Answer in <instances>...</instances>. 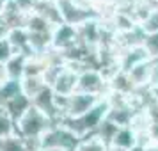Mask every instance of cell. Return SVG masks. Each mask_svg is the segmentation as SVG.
I'll return each mask as SVG.
<instances>
[{
  "label": "cell",
  "mask_w": 158,
  "mask_h": 151,
  "mask_svg": "<svg viewBox=\"0 0 158 151\" xmlns=\"http://www.w3.org/2000/svg\"><path fill=\"white\" fill-rule=\"evenodd\" d=\"M53 121L48 115H44L41 110H37L36 107H30L23 112V115L15 123L16 126V135H20L27 142L29 151H37V142L46 130L50 128Z\"/></svg>",
  "instance_id": "obj_1"
},
{
  "label": "cell",
  "mask_w": 158,
  "mask_h": 151,
  "mask_svg": "<svg viewBox=\"0 0 158 151\" xmlns=\"http://www.w3.org/2000/svg\"><path fill=\"white\" fill-rule=\"evenodd\" d=\"M78 137L68 130L60 123H53L50 128L44 132L39 142H37V151L39 149H62V151H75L78 144Z\"/></svg>",
  "instance_id": "obj_2"
},
{
  "label": "cell",
  "mask_w": 158,
  "mask_h": 151,
  "mask_svg": "<svg viewBox=\"0 0 158 151\" xmlns=\"http://www.w3.org/2000/svg\"><path fill=\"white\" fill-rule=\"evenodd\" d=\"M59 11H60V18L62 23L71 25V27H80L82 23H85L87 20L98 18V13L93 6L82 4L78 0H57Z\"/></svg>",
  "instance_id": "obj_3"
},
{
  "label": "cell",
  "mask_w": 158,
  "mask_h": 151,
  "mask_svg": "<svg viewBox=\"0 0 158 151\" xmlns=\"http://www.w3.org/2000/svg\"><path fill=\"white\" fill-rule=\"evenodd\" d=\"M77 91L93 94L98 98H105L108 94V82L98 68H85L78 73Z\"/></svg>",
  "instance_id": "obj_4"
},
{
  "label": "cell",
  "mask_w": 158,
  "mask_h": 151,
  "mask_svg": "<svg viewBox=\"0 0 158 151\" xmlns=\"http://www.w3.org/2000/svg\"><path fill=\"white\" fill-rule=\"evenodd\" d=\"M100 100L101 98H98V96L75 91L71 96L64 98V103H62V117H69V119L80 117V115L87 114ZM62 117H60V119H62Z\"/></svg>",
  "instance_id": "obj_5"
},
{
  "label": "cell",
  "mask_w": 158,
  "mask_h": 151,
  "mask_svg": "<svg viewBox=\"0 0 158 151\" xmlns=\"http://www.w3.org/2000/svg\"><path fill=\"white\" fill-rule=\"evenodd\" d=\"M146 61H151V57L148 50L144 48V44H135V46L117 52V68L123 73H128L131 68H135L137 64H142Z\"/></svg>",
  "instance_id": "obj_6"
},
{
  "label": "cell",
  "mask_w": 158,
  "mask_h": 151,
  "mask_svg": "<svg viewBox=\"0 0 158 151\" xmlns=\"http://www.w3.org/2000/svg\"><path fill=\"white\" fill-rule=\"evenodd\" d=\"M77 44H78V34H77L75 27L60 23L53 29V32H52V50L62 53V52L71 50Z\"/></svg>",
  "instance_id": "obj_7"
},
{
  "label": "cell",
  "mask_w": 158,
  "mask_h": 151,
  "mask_svg": "<svg viewBox=\"0 0 158 151\" xmlns=\"http://www.w3.org/2000/svg\"><path fill=\"white\" fill-rule=\"evenodd\" d=\"M77 86H78V71L66 64L62 68V71L59 73V77L55 78V82H53L52 91H53L55 96L68 98L77 91Z\"/></svg>",
  "instance_id": "obj_8"
},
{
  "label": "cell",
  "mask_w": 158,
  "mask_h": 151,
  "mask_svg": "<svg viewBox=\"0 0 158 151\" xmlns=\"http://www.w3.org/2000/svg\"><path fill=\"white\" fill-rule=\"evenodd\" d=\"M32 107H36L37 110H41L44 115H48L53 123L60 121V114L57 110V105H55V94L52 91V87H44L39 94H36L32 100Z\"/></svg>",
  "instance_id": "obj_9"
},
{
  "label": "cell",
  "mask_w": 158,
  "mask_h": 151,
  "mask_svg": "<svg viewBox=\"0 0 158 151\" xmlns=\"http://www.w3.org/2000/svg\"><path fill=\"white\" fill-rule=\"evenodd\" d=\"M151 62L153 61H146L142 64H137L135 68H131L126 75H128L131 86L135 87L137 91H142V89H148V84H149V73H151Z\"/></svg>",
  "instance_id": "obj_10"
},
{
  "label": "cell",
  "mask_w": 158,
  "mask_h": 151,
  "mask_svg": "<svg viewBox=\"0 0 158 151\" xmlns=\"http://www.w3.org/2000/svg\"><path fill=\"white\" fill-rule=\"evenodd\" d=\"M34 13L44 18L46 22L50 23L52 27H57L62 23V18H60V11H59L57 0H46V2H39L34 6Z\"/></svg>",
  "instance_id": "obj_11"
},
{
  "label": "cell",
  "mask_w": 158,
  "mask_h": 151,
  "mask_svg": "<svg viewBox=\"0 0 158 151\" xmlns=\"http://www.w3.org/2000/svg\"><path fill=\"white\" fill-rule=\"evenodd\" d=\"M7 43L11 44V48L15 50V53H27L30 55L29 52V32L25 27H15L7 32Z\"/></svg>",
  "instance_id": "obj_12"
},
{
  "label": "cell",
  "mask_w": 158,
  "mask_h": 151,
  "mask_svg": "<svg viewBox=\"0 0 158 151\" xmlns=\"http://www.w3.org/2000/svg\"><path fill=\"white\" fill-rule=\"evenodd\" d=\"M135 144H137V133L130 126H124V128H119L115 132V135L112 137V141L108 142V146H114L117 149L128 151Z\"/></svg>",
  "instance_id": "obj_13"
},
{
  "label": "cell",
  "mask_w": 158,
  "mask_h": 151,
  "mask_svg": "<svg viewBox=\"0 0 158 151\" xmlns=\"http://www.w3.org/2000/svg\"><path fill=\"white\" fill-rule=\"evenodd\" d=\"M0 107L4 108L6 112H7V115L13 119V121H18L20 117L23 115V112L27 110V108L30 107V100L27 98V96H23V94H20V96H16V98H13V100L6 101V103H2Z\"/></svg>",
  "instance_id": "obj_14"
},
{
  "label": "cell",
  "mask_w": 158,
  "mask_h": 151,
  "mask_svg": "<svg viewBox=\"0 0 158 151\" xmlns=\"http://www.w3.org/2000/svg\"><path fill=\"white\" fill-rule=\"evenodd\" d=\"M25 61H27V53H15V55L4 64L6 78L22 80L23 78V71H25Z\"/></svg>",
  "instance_id": "obj_15"
},
{
  "label": "cell",
  "mask_w": 158,
  "mask_h": 151,
  "mask_svg": "<svg viewBox=\"0 0 158 151\" xmlns=\"http://www.w3.org/2000/svg\"><path fill=\"white\" fill-rule=\"evenodd\" d=\"M22 93V80H13V78H6L0 86V105L6 101L13 100L16 96H20Z\"/></svg>",
  "instance_id": "obj_16"
},
{
  "label": "cell",
  "mask_w": 158,
  "mask_h": 151,
  "mask_svg": "<svg viewBox=\"0 0 158 151\" xmlns=\"http://www.w3.org/2000/svg\"><path fill=\"white\" fill-rule=\"evenodd\" d=\"M44 87L46 86H44V82L41 77H23L22 78V93L29 100H32L36 94H39Z\"/></svg>",
  "instance_id": "obj_17"
},
{
  "label": "cell",
  "mask_w": 158,
  "mask_h": 151,
  "mask_svg": "<svg viewBox=\"0 0 158 151\" xmlns=\"http://www.w3.org/2000/svg\"><path fill=\"white\" fill-rule=\"evenodd\" d=\"M107 146L108 144L103 142L96 133H91V135L80 139L75 151H107Z\"/></svg>",
  "instance_id": "obj_18"
},
{
  "label": "cell",
  "mask_w": 158,
  "mask_h": 151,
  "mask_svg": "<svg viewBox=\"0 0 158 151\" xmlns=\"http://www.w3.org/2000/svg\"><path fill=\"white\" fill-rule=\"evenodd\" d=\"M0 151H29V146L20 135H11L0 141Z\"/></svg>",
  "instance_id": "obj_19"
},
{
  "label": "cell",
  "mask_w": 158,
  "mask_h": 151,
  "mask_svg": "<svg viewBox=\"0 0 158 151\" xmlns=\"http://www.w3.org/2000/svg\"><path fill=\"white\" fill-rule=\"evenodd\" d=\"M139 30L142 32L144 36H149V34H156L158 32V9H153L149 15L144 18L142 22L137 25Z\"/></svg>",
  "instance_id": "obj_20"
},
{
  "label": "cell",
  "mask_w": 158,
  "mask_h": 151,
  "mask_svg": "<svg viewBox=\"0 0 158 151\" xmlns=\"http://www.w3.org/2000/svg\"><path fill=\"white\" fill-rule=\"evenodd\" d=\"M16 133V126L15 121L7 115V112L0 107V141L6 139V137H11Z\"/></svg>",
  "instance_id": "obj_21"
},
{
  "label": "cell",
  "mask_w": 158,
  "mask_h": 151,
  "mask_svg": "<svg viewBox=\"0 0 158 151\" xmlns=\"http://www.w3.org/2000/svg\"><path fill=\"white\" fill-rule=\"evenodd\" d=\"M144 48L148 50L151 61H158V32L156 34H149V36H144L142 39Z\"/></svg>",
  "instance_id": "obj_22"
},
{
  "label": "cell",
  "mask_w": 158,
  "mask_h": 151,
  "mask_svg": "<svg viewBox=\"0 0 158 151\" xmlns=\"http://www.w3.org/2000/svg\"><path fill=\"white\" fill-rule=\"evenodd\" d=\"M13 55H15V50L11 48V44L7 43V39H2L0 41V64H6Z\"/></svg>",
  "instance_id": "obj_23"
},
{
  "label": "cell",
  "mask_w": 158,
  "mask_h": 151,
  "mask_svg": "<svg viewBox=\"0 0 158 151\" xmlns=\"http://www.w3.org/2000/svg\"><path fill=\"white\" fill-rule=\"evenodd\" d=\"M158 86V61H153L151 62V73H149V84H148V89L149 87Z\"/></svg>",
  "instance_id": "obj_24"
},
{
  "label": "cell",
  "mask_w": 158,
  "mask_h": 151,
  "mask_svg": "<svg viewBox=\"0 0 158 151\" xmlns=\"http://www.w3.org/2000/svg\"><path fill=\"white\" fill-rule=\"evenodd\" d=\"M9 30H11V27H9L7 22L4 20V16L0 15V41L7 37V32H9Z\"/></svg>",
  "instance_id": "obj_25"
},
{
  "label": "cell",
  "mask_w": 158,
  "mask_h": 151,
  "mask_svg": "<svg viewBox=\"0 0 158 151\" xmlns=\"http://www.w3.org/2000/svg\"><path fill=\"white\" fill-rule=\"evenodd\" d=\"M128 151H148V148L146 146H142V144H135L131 149H128Z\"/></svg>",
  "instance_id": "obj_26"
},
{
  "label": "cell",
  "mask_w": 158,
  "mask_h": 151,
  "mask_svg": "<svg viewBox=\"0 0 158 151\" xmlns=\"http://www.w3.org/2000/svg\"><path fill=\"white\" fill-rule=\"evenodd\" d=\"M9 4V0H0V15H2V11L6 9V6Z\"/></svg>",
  "instance_id": "obj_27"
},
{
  "label": "cell",
  "mask_w": 158,
  "mask_h": 151,
  "mask_svg": "<svg viewBox=\"0 0 158 151\" xmlns=\"http://www.w3.org/2000/svg\"><path fill=\"white\" fill-rule=\"evenodd\" d=\"M34 4H39V2H46V0H32Z\"/></svg>",
  "instance_id": "obj_28"
},
{
  "label": "cell",
  "mask_w": 158,
  "mask_h": 151,
  "mask_svg": "<svg viewBox=\"0 0 158 151\" xmlns=\"http://www.w3.org/2000/svg\"><path fill=\"white\" fill-rule=\"evenodd\" d=\"M39 151H62V149H39Z\"/></svg>",
  "instance_id": "obj_29"
},
{
  "label": "cell",
  "mask_w": 158,
  "mask_h": 151,
  "mask_svg": "<svg viewBox=\"0 0 158 151\" xmlns=\"http://www.w3.org/2000/svg\"><path fill=\"white\" fill-rule=\"evenodd\" d=\"M9 2H11V0H9Z\"/></svg>",
  "instance_id": "obj_30"
}]
</instances>
